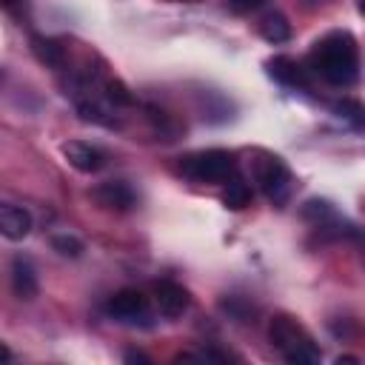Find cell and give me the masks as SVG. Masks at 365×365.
I'll use <instances>...</instances> for the list:
<instances>
[{"mask_svg":"<svg viewBox=\"0 0 365 365\" xmlns=\"http://www.w3.org/2000/svg\"><path fill=\"white\" fill-rule=\"evenodd\" d=\"M311 68L331 86L348 88L359 77V46L351 31H328L319 37L308 57Z\"/></svg>","mask_w":365,"mask_h":365,"instance_id":"obj_1","label":"cell"},{"mask_svg":"<svg viewBox=\"0 0 365 365\" xmlns=\"http://www.w3.org/2000/svg\"><path fill=\"white\" fill-rule=\"evenodd\" d=\"M268 336L274 342V348H279V354L285 356V362L291 365H314L319 362V348L314 345L311 334L288 314H277L268 325Z\"/></svg>","mask_w":365,"mask_h":365,"instance_id":"obj_2","label":"cell"},{"mask_svg":"<svg viewBox=\"0 0 365 365\" xmlns=\"http://www.w3.org/2000/svg\"><path fill=\"white\" fill-rule=\"evenodd\" d=\"M177 171L197 182H225L231 174H237V160L225 148H205L180 157Z\"/></svg>","mask_w":365,"mask_h":365,"instance_id":"obj_3","label":"cell"},{"mask_svg":"<svg viewBox=\"0 0 365 365\" xmlns=\"http://www.w3.org/2000/svg\"><path fill=\"white\" fill-rule=\"evenodd\" d=\"M254 180L259 185V191L268 197V202H274V205H285L291 191H294L291 168L277 154H268V151L257 154V160H254Z\"/></svg>","mask_w":365,"mask_h":365,"instance_id":"obj_4","label":"cell"},{"mask_svg":"<svg viewBox=\"0 0 365 365\" xmlns=\"http://www.w3.org/2000/svg\"><path fill=\"white\" fill-rule=\"evenodd\" d=\"M106 314H108L111 319L128 322V325L143 322V319L148 317V297H145L143 291H137V288H123V291H117V294L106 302Z\"/></svg>","mask_w":365,"mask_h":365,"instance_id":"obj_5","label":"cell"},{"mask_svg":"<svg viewBox=\"0 0 365 365\" xmlns=\"http://www.w3.org/2000/svg\"><path fill=\"white\" fill-rule=\"evenodd\" d=\"M103 211H114V214H125L137 205V197L131 191L128 182H120V180H108V182H100L91 188L88 194Z\"/></svg>","mask_w":365,"mask_h":365,"instance_id":"obj_6","label":"cell"},{"mask_svg":"<svg viewBox=\"0 0 365 365\" xmlns=\"http://www.w3.org/2000/svg\"><path fill=\"white\" fill-rule=\"evenodd\" d=\"M154 302H157V311L163 317L177 319V317H182L188 311L191 294H188V288H182L174 279H157L154 282Z\"/></svg>","mask_w":365,"mask_h":365,"instance_id":"obj_7","label":"cell"},{"mask_svg":"<svg viewBox=\"0 0 365 365\" xmlns=\"http://www.w3.org/2000/svg\"><path fill=\"white\" fill-rule=\"evenodd\" d=\"M63 157H66L68 165L77 168L80 174H94V171H100L103 163H106V154H103L97 145L86 143V140H68V143H63Z\"/></svg>","mask_w":365,"mask_h":365,"instance_id":"obj_8","label":"cell"},{"mask_svg":"<svg viewBox=\"0 0 365 365\" xmlns=\"http://www.w3.org/2000/svg\"><path fill=\"white\" fill-rule=\"evenodd\" d=\"M265 66H268V77L277 80L279 86H288V88H297V86L305 88L308 86V68L288 54H277Z\"/></svg>","mask_w":365,"mask_h":365,"instance_id":"obj_9","label":"cell"},{"mask_svg":"<svg viewBox=\"0 0 365 365\" xmlns=\"http://www.w3.org/2000/svg\"><path fill=\"white\" fill-rule=\"evenodd\" d=\"M31 231V214L20 205L11 202H0V234L6 240H26Z\"/></svg>","mask_w":365,"mask_h":365,"instance_id":"obj_10","label":"cell"},{"mask_svg":"<svg viewBox=\"0 0 365 365\" xmlns=\"http://www.w3.org/2000/svg\"><path fill=\"white\" fill-rule=\"evenodd\" d=\"M37 288H40V282H37V271H34L31 259L14 257V262H11V291H14V297L34 299Z\"/></svg>","mask_w":365,"mask_h":365,"instance_id":"obj_11","label":"cell"},{"mask_svg":"<svg viewBox=\"0 0 365 365\" xmlns=\"http://www.w3.org/2000/svg\"><path fill=\"white\" fill-rule=\"evenodd\" d=\"M31 54L48 68H63L66 66V48L57 40L46 37V34H31Z\"/></svg>","mask_w":365,"mask_h":365,"instance_id":"obj_12","label":"cell"},{"mask_svg":"<svg viewBox=\"0 0 365 365\" xmlns=\"http://www.w3.org/2000/svg\"><path fill=\"white\" fill-rule=\"evenodd\" d=\"M251 185L240 177V174H231L228 180H225V188H222V194H220V200H222V205L228 208V211H242V208H248L251 205Z\"/></svg>","mask_w":365,"mask_h":365,"instance_id":"obj_13","label":"cell"},{"mask_svg":"<svg viewBox=\"0 0 365 365\" xmlns=\"http://www.w3.org/2000/svg\"><path fill=\"white\" fill-rule=\"evenodd\" d=\"M259 37L262 40H268V43H274V46H279V43H288L291 40V34H294V29H291V23H288V17L285 14H279V11H268L262 20H259Z\"/></svg>","mask_w":365,"mask_h":365,"instance_id":"obj_14","label":"cell"},{"mask_svg":"<svg viewBox=\"0 0 365 365\" xmlns=\"http://www.w3.org/2000/svg\"><path fill=\"white\" fill-rule=\"evenodd\" d=\"M103 94H106V100H108L114 108H128V106H134L131 88H128L123 80H117V77H106V80H103Z\"/></svg>","mask_w":365,"mask_h":365,"instance_id":"obj_15","label":"cell"},{"mask_svg":"<svg viewBox=\"0 0 365 365\" xmlns=\"http://www.w3.org/2000/svg\"><path fill=\"white\" fill-rule=\"evenodd\" d=\"M302 217L308 222H314L317 228H322V225H328V222L336 220V211H334V205L328 200H308L302 205Z\"/></svg>","mask_w":365,"mask_h":365,"instance_id":"obj_16","label":"cell"},{"mask_svg":"<svg viewBox=\"0 0 365 365\" xmlns=\"http://www.w3.org/2000/svg\"><path fill=\"white\" fill-rule=\"evenodd\" d=\"M334 111H336L342 120H348L354 128H362V123H365V111H362V103H359V100H351V97L336 100V103H334Z\"/></svg>","mask_w":365,"mask_h":365,"instance_id":"obj_17","label":"cell"},{"mask_svg":"<svg viewBox=\"0 0 365 365\" xmlns=\"http://www.w3.org/2000/svg\"><path fill=\"white\" fill-rule=\"evenodd\" d=\"M51 248H54L60 257L77 259V257L83 254V240H77L74 234H54V237H51Z\"/></svg>","mask_w":365,"mask_h":365,"instance_id":"obj_18","label":"cell"},{"mask_svg":"<svg viewBox=\"0 0 365 365\" xmlns=\"http://www.w3.org/2000/svg\"><path fill=\"white\" fill-rule=\"evenodd\" d=\"M220 308H222L228 317L240 319V322H248V317L254 314V311H251V305H248L245 299H240V297H228V299H222V302H220Z\"/></svg>","mask_w":365,"mask_h":365,"instance_id":"obj_19","label":"cell"},{"mask_svg":"<svg viewBox=\"0 0 365 365\" xmlns=\"http://www.w3.org/2000/svg\"><path fill=\"white\" fill-rule=\"evenodd\" d=\"M222 3L231 14H248V11H257L265 0H222Z\"/></svg>","mask_w":365,"mask_h":365,"instance_id":"obj_20","label":"cell"},{"mask_svg":"<svg viewBox=\"0 0 365 365\" xmlns=\"http://www.w3.org/2000/svg\"><path fill=\"white\" fill-rule=\"evenodd\" d=\"M123 359H125V362H134V365H151V356H145V354L137 351V348H128V351L123 354Z\"/></svg>","mask_w":365,"mask_h":365,"instance_id":"obj_21","label":"cell"},{"mask_svg":"<svg viewBox=\"0 0 365 365\" xmlns=\"http://www.w3.org/2000/svg\"><path fill=\"white\" fill-rule=\"evenodd\" d=\"M9 359H11V351L6 342H0V362H9Z\"/></svg>","mask_w":365,"mask_h":365,"instance_id":"obj_22","label":"cell"},{"mask_svg":"<svg viewBox=\"0 0 365 365\" xmlns=\"http://www.w3.org/2000/svg\"><path fill=\"white\" fill-rule=\"evenodd\" d=\"M336 362H339V365H342V362H359V359H356V356H339V359H336Z\"/></svg>","mask_w":365,"mask_h":365,"instance_id":"obj_23","label":"cell"},{"mask_svg":"<svg viewBox=\"0 0 365 365\" xmlns=\"http://www.w3.org/2000/svg\"><path fill=\"white\" fill-rule=\"evenodd\" d=\"M305 6H319V3H325V0H302Z\"/></svg>","mask_w":365,"mask_h":365,"instance_id":"obj_24","label":"cell"},{"mask_svg":"<svg viewBox=\"0 0 365 365\" xmlns=\"http://www.w3.org/2000/svg\"><path fill=\"white\" fill-rule=\"evenodd\" d=\"M3 6H14V3H20V0H0Z\"/></svg>","mask_w":365,"mask_h":365,"instance_id":"obj_25","label":"cell"},{"mask_svg":"<svg viewBox=\"0 0 365 365\" xmlns=\"http://www.w3.org/2000/svg\"><path fill=\"white\" fill-rule=\"evenodd\" d=\"M180 3H200V0H180Z\"/></svg>","mask_w":365,"mask_h":365,"instance_id":"obj_26","label":"cell"}]
</instances>
